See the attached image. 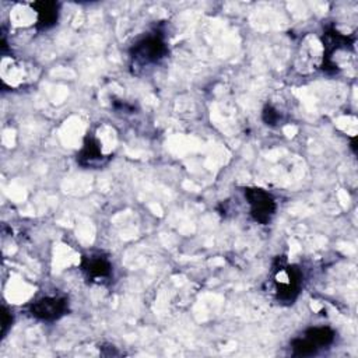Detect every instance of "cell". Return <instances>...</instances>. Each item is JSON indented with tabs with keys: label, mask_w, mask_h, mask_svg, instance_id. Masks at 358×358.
<instances>
[{
	"label": "cell",
	"mask_w": 358,
	"mask_h": 358,
	"mask_svg": "<svg viewBox=\"0 0 358 358\" xmlns=\"http://www.w3.org/2000/svg\"><path fill=\"white\" fill-rule=\"evenodd\" d=\"M274 284L278 299L292 303L302 285V273L296 266L287 264L282 259H278V264L274 268Z\"/></svg>",
	"instance_id": "cell-1"
},
{
	"label": "cell",
	"mask_w": 358,
	"mask_h": 358,
	"mask_svg": "<svg viewBox=\"0 0 358 358\" xmlns=\"http://www.w3.org/2000/svg\"><path fill=\"white\" fill-rule=\"evenodd\" d=\"M166 45L159 34H151L138 41L131 49V59L138 66L159 62L166 53Z\"/></svg>",
	"instance_id": "cell-2"
},
{
	"label": "cell",
	"mask_w": 358,
	"mask_h": 358,
	"mask_svg": "<svg viewBox=\"0 0 358 358\" xmlns=\"http://www.w3.org/2000/svg\"><path fill=\"white\" fill-rule=\"evenodd\" d=\"M245 197L250 206L252 218L259 224H268L277 210L274 197L260 187L245 189Z\"/></svg>",
	"instance_id": "cell-3"
},
{
	"label": "cell",
	"mask_w": 358,
	"mask_h": 358,
	"mask_svg": "<svg viewBox=\"0 0 358 358\" xmlns=\"http://www.w3.org/2000/svg\"><path fill=\"white\" fill-rule=\"evenodd\" d=\"M34 317L45 322H53L67 312V299L64 296H43L29 306Z\"/></svg>",
	"instance_id": "cell-4"
},
{
	"label": "cell",
	"mask_w": 358,
	"mask_h": 358,
	"mask_svg": "<svg viewBox=\"0 0 358 358\" xmlns=\"http://www.w3.org/2000/svg\"><path fill=\"white\" fill-rule=\"evenodd\" d=\"M81 268L87 278L91 281H98L101 278H108L112 274V264L103 255H90L83 256Z\"/></svg>",
	"instance_id": "cell-5"
},
{
	"label": "cell",
	"mask_w": 358,
	"mask_h": 358,
	"mask_svg": "<svg viewBox=\"0 0 358 358\" xmlns=\"http://www.w3.org/2000/svg\"><path fill=\"white\" fill-rule=\"evenodd\" d=\"M36 13V27L39 29L52 28L59 18V4L55 1H36L32 4Z\"/></svg>",
	"instance_id": "cell-6"
},
{
	"label": "cell",
	"mask_w": 358,
	"mask_h": 358,
	"mask_svg": "<svg viewBox=\"0 0 358 358\" xmlns=\"http://www.w3.org/2000/svg\"><path fill=\"white\" fill-rule=\"evenodd\" d=\"M102 159L103 154L99 141L95 137L88 136L84 141V147L78 154V162L84 166H92L95 164H102Z\"/></svg>",
	"instance_id": "cell-7"
},
{
	"label": "cell",
	"mask_w": 358,
	"mask_h": 358,
	"mask_svg": "<svg viewBox=\"0 0 358 358\" xmlns=\"http://www.w3.org/2000/svg\"><path fill=\"white\" fill-rule=\"evenodd\" d=\"M303 337L316 348H322L330 345L334 340V331L330 327H312L308 329Z\"/></svg>",
	"instance_id": "cell-8"
},
{
	"label": "cell",
	"mask_w": 358,
	"mask_h": 358,
	"mask_svg": "<svg viewBox=\"0 0 358 358\" xmlns=\"http://www.w3.org/2000/svg\"><path fill=\"white\" fill-rule=\"evenodd\" d=\"M263 119L267 124H275L280 120V115L273 106H266L263 112Z\"/></svg>",
	"instance_id": "cell-9"
},
{
	"label": "cell",
	"mask_w": 358,
	"mask_h": 358,
	"mask_svg": "<svg viewBox=\"0 0 358 358\" xmlns=\"http://www.w3.org/2000/svg\"><path fill=\"white\" fill-rule=\"evenodd\" d=\"M11 320H13L11 313L7 310L6 306H3V308H1V334H3V337H4V334H6L7 329H8V326L11 324Z\"/></svg>",
	"instance_id": "cell-10"
}]
</instances>
